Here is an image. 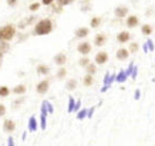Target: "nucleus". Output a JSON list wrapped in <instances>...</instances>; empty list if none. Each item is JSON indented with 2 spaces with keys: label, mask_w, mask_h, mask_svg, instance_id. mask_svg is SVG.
Wrapping results in <instances>:
<instances>
[{
  "label": "nucleus",
  "mask_w": 155,
  "mask_h": 146,
  "mask_svg": "<svg viewBox=\"0 0 155 146\" xmlns=\"http://www.w3.org/2000/svg\"><path fill=\"white\" fill-rule=\"evenodd\" d=\"M128 56H130V51L126 48H119L116 51V58L119 60H126L128 58Z\"/></svg>",
  "instance_id": "obj_13"
},
{
  "label": "nucleus",
  "mask_w": 155,
  "mask_h": 146,
  "mask_svg": "<svg viewBox=\"0 0 155 146\" xmlns=\"http://www.w3.org/2000/svg\"><path fill=\"white\" fill-rule=\"evenodd\" d=\"M94 82V78H93V75H90V74H86L82 78V83L85 87H91Z\"/></svg>",
  "instance_id": "obj_15"
},
{
  "label": "nucleus",
  "mask_w": 155,
  "mask_h": 146,
  "mask_svg": "<svg viewBox=\"0 0 155 146\" xmlns=\"http://www.w3.org/2000/svg\"><path fill=\"white\" fill-rule=\"evenodd\" d=\"M7 146H15V144H13V139H12V138H8V140H7Z\"/></svg>",
  "instance_id": "obj_41"
},
{
  "label": "nucleus",
  "mask_w": 155,
  "mask_h": 146,
  "mask_svg": "<svg viewBox=\"0 0 155 146\" xmlns=\"http://www.w3.org/2000/svg\"><path fill=\"white\" fill-rule=\"evenodd\" d=\"M134 98L138 99L139 98V90H136V94H134Z\"/></svg>",
  "instance_id": "obj_43"
},
{
  "label": "nucleus",
  "mask_w": 155,
  "mask_h": 146,
  "mask_svg": "<svg viewBox=\"0 0 155 146\" xmlns=\"http://www.w3.org/2000/svg\"><path fill=\"white\" fill-rule=\"evenodd\" d=\"M10 49V43L7 42V41H1L0 40V51L2 52V53H5V52H7Z\"/></svg>",
  "instance_id": "obj_27"
},
{
  "label": "nucleus",
  "mask_w": 155,
  "mask_h": 146,
  "mask_svg": "<svg viewBox=\"0 0 155 146\" xmlns=\"http://www.w3.org/2000/svg\"><path fill=\"white\" fill-rule=\"evenodd\" d=\"M79 106H80V101H78V103L75 104V107H74V110H79Z\"/></svg>",
  "instance_id": "obj_42"
},
{
  "label": "nucleus",
  "mask_w": 155,
  "mask_h": 146,
  "mask_svg": "<svg viewBox=\"0 0 155 146\" xmlns=\"http://www.w3.org/2000/svg\"><path fill=\"white\" fill-rule=\"evenodd\" d=\"M56 76H57V78H59V80H63V78L67 76V69H65L64 66L59 68V69L57 70V74H56Z\"/></svg>",
  "instance_id": "obj_23"
},
{
  "label": "nucleus",
  "mask_w": 155,
  "mask_h": 146,
  "mask_svg": "<svg viewBox=\"0 0 155 146\" xmlns=\"http://www.w3.org/2000/svg\"><path fill=\"white\" fill-rule=\"evenodd\" d=\"M53 62L56 65H59V66H63L67 62V56L63 53V52H59L57 53L54 57H53Z\"/></svg>",
  "instance_id": "obj_8"
},
{
  "label": "nucleus",
  "mask_w": 155,
  "mask_h": 146,
  "mask_svg": "<svg viewBox=\"0 0 155 146\" xmlns=\"http://www.w3.org/2000/svg\"><path fill=\"white\" fill-rule=\"evenodd\" d=\"M140 31H142V34H143V35L149 36V35L153 33V27H151L150 24H143V25H142V28H140Z\"/></svg>",
  "instance_id": "obj_21"
},
{
  "label": "nucleus",
  "mask_w": 155,
  "mask_h": 146,
  "mask_svg": "<svg viewBox=\"0 0 155 146\" xmlns=\"http://www.w3.org/2000/svg\"><path fill=\"white\" fill-rule=\"evenodd\" d=\"M101 23H102V18L99 17V16H96V17H92L91 18V21H90V25H91V28H98L99 25H101Z\"/></svg>",
  "instance_id": "obj_18"
},
{
  "label": "nucleus",
  "mask_w": 155,
  "mask_h": 146,
  "mask_svg": "<svg viewBox=\"0 0 155 146\" xmlns=\"http://www.w3.org/2000/svg\"><path fill=\"white\" fill-rule=\"evenodd\" d=\"M6 2H7V5H8L10 7H15V6L17 5L18 0H6Z\"/></svg>",
  "instance_id": "obj_36"
},
{
  "label": "nucleus",
  "mask_w": 155,
  "mask_h": 146,
  "mask_svg": "<svg viewBox=\"0 0 155 146\" xmlns=\"http://www.w3.org/2000/svg\"><path fill=\"white\" fill-rule=\"evenodd\" d=\"M90 60H91L90 58H87V57H82V58H80V59H79V65H80V66H85V68H86V66L91 63Z\"/></svg>",
  "instance_id": "obj_29"
},
{
  "label": "nucleus",
  "mask_w": 155,
  "mask_h": 146,
  "mask_svg": "<svg viewBox=\"0 0 155 146\" xmlns=\"http://www.w3.org/2000/svg\"><path fill=\"white\" fill-rule=\"evenodd\" d=\"M147 46H148V48H149L150 51H153V49H154V43H153V41H151V40H148V41H147Z\"/></svg>",
  "instance_id": "obj_39"
},
{
  "label": "nucleus",
  "mask_w": 155,
  "mask_h": 146,
  "mask_svg": "<svg viewBox=\"0 0 155 146\" xmlns=\"http://www.w3.org/2000/svg\"><path fill=\"white\" fill-rule=\"evenodd\" d=\"M56 1H57V5H58V6L63 7V6H67V5L71 4V2L75 1V0H56Z\"/></svg>",
  "instance_id": "obj_30"
},
{
  "label": "nucleus",
  "mask_w": 155,
  "mask_h": 146,
  "mask_svg": "<svg viewBox=\"0 0 155 146\" xmlns=\"http://www.w3.org/2000/svg\"><path fill=\"white\" fill-rule=\"evenodd\" d=\"M40 118H41V128L45 129V128H46V115H42V113H41Z\"/></svg>",
  "instance_id": "obj_35"
},
{
  "label": "nucleus",
  "mask_w": 155,
  "mask_h": 146,
  "mask_svg": "<svg viewBox=\"0 0 155 146\" xmlns=\"http://www.w3.org/2000/svg\"><path fill=\"white\" fill-rule=\"evenodd\" d=\"M91 49H92V47H91V43H90V42H87V41L80 42V43L78 45V47H76V51H78L80 54H82V56H86V54H88V53L91 52Z\"/></svg>",
  "instance_id": "obj_3"
},
{
  "label": "nucleus",
  "mask_w": 155,
  "mask_h": 146,
  "mask_svg": "<svg viewBox=\"0 0 155 146\" xmlns=\"http://www.w3.org/2000/svg\"><path fill=\"white\" fill-rule=\"evenodd\" d=\"M28 128H29V130H30V132L36 130V128H38V122H36V119H35V117H34V116H31V117L29 118Z\"/></svg>",
  "instance_id": "obj_22"
},
{
  "label": "nucleus",
  "mask_w": 155,
  "mask_h": 146,
  "mask_svg": "<svg viewBox=\"0 0 155 146\" xmlns=\"http://www.w3.org/2000/svg\"><path fill=\"white\" fill-rule=\"evenodd\" d=\"M127 76H128V75H127V72H125V71H121V72H120V74L116 76V81H119V82H121V81H125Z\"/></svg>",
  "instance_id": "obj_31"
},
{
  "label": "nucleus",
  "mask_w": 155,
  "mask_h": 146,
  "mask_svg": "<svg viewBox=\"0 0 155 146\" xmlns=\"http://www.w3.org/2000/svg\"><path fill=\"white\" fill-rule=\"evenodd\" d=\"M53 1H54V0H41V4L45 5V6H50V5L53 4Z\"/></svg>",
  "instance_id": "obj_38"
},
{
  "label": "nucleus",
  "mask_w": 155,
  "mask_h": 146,
  "mask_svg": "<svg viewBox=\"0 0 155 146\" xmlns=\"http://www.w3.org/2000/svg\"><path fill=\"white\" fill-rule=\"evenodd\" d=\"M75 36L78 37V39H84V37H86L88 34H90V29L88 28H86V27H80V28H78L76 30H75Z\"/></svg>",
  "instance_id": "obj_12"
},
{
  "label": "nucleus",
  "mask_w": 155,
  "mask_h": 146,
  "mask_svg": "<svg viewBox=\"0 0 155 146\" xmlns=\"http://www.w3.org/2000/svg\"><path fill=\"white\" fill-rule=\"evenodd\" d=\"M16 35V28L12 24H6L0 27V40L1 41H11Z\"/></svg>",
  "instance_id": "obj_2"
},
{
  "label": "nucleus",
  "mask_w": 155,
  "mask_h": 146,
  "mask_svg": "<svg viewBox=\"0 0 155 146\" xmlns=\"http://www.w3.org/2000/svg\"><path fill=\"white\" fill-rule=\"evenodd\" d=\"M92 5H91V1L90 0H82L81 1V6H80V10L82 12H88L91 10Z\"/></svg>",
  "instance_id": "obj_20"
},
{
  "label": "nucleus",
  "mask_w": 155,
  "mask_h": 146,
  "mask_svg": "<svg viewBox=\"0 0 155 146\" xmlns=\"http://www.w3.org/2000/svg\"><path fill=\"white\" fill-rule=\"evenodd\" d=\"M34 19H35V17H34V16H30V17H28V18H25V19H22V21L18 23V28L23 29V28L28 27L29 24H31V23H33V21H34Z\"/></svg>",
  "instance_id": "obj_16"
},
{
  "label": "nucleus",
  "mask_w": 155,
  "mask_h": 146,
  "mask_svg": "<svg viewBox=\"0 0 155 146\" xmlns=\"http://www.w3.org/2000/svg\"><path fill=\"white\" fill-rule=\"evenodd\" d=\"M86 72L90 74V75H94V74L97 72V66H96V64L90 63V64L86 66Z\"/></svg>",
  "instance_id": "obj_25"
},
{
  "label": "nucleus",
  "mask_w": 155,
  "mask_h": 146,
  "mask_svg": "<svg viewBox=\"0 0 155 146\" xmlns=\"http://www.w3.org/2000/svg\"><path fill=\"white\" fill-rule=\"evenodd\" d=\"M53 30V23L50 18H42L39 22H36V24L34 25V35L38 36H44V35H48L51 34Z\"/></svg>",
  "instance_id": "obj_1"
},
{
  "label": "nucleus",
  "mask_w": 155,
  "mask_h": 146,
  "mask_svg": "<svg viewBox=\"0 0 155 146\" xmlns=\"http://www.w3.org/2000/svg\"><path fill=\"white\" fill-rule=\"evenodd\" d=\"M108 53L107 52H104V51H101V52H98L96 56H94V62H96V64H98V65H103V64H105L107 62H108Z\"/></svg>",
  "instance_id": "obj_6"
},
{
  "label": "nucleus",
  "mask_w": 155,
  "mask_h": 146,
  "mask_svg": "<svg viewBox=\"0 0 155 146\" xmlns=\"http://www.w3.org/2000/svg\"><path fill=\"white\" fill-rule=\"evenodd\" d=\"M114 14H115V17H117V18H124V17H126V16L128 14V7L125 6V5H120V6L115 7Z\"/></svg>",
  "instance_id": "obj_5"
},
{
  "label": "nucleus",
  "mask_w": 155,
  "mask_h": 146,
  "mask_svg": "<svg viewBox=\"0 0 155 146\" xmlns=\"http://www.w3.org/2000/svg\"><path fill=\"white\" fill-rule=\"evenodd\" d=\"M50 88V80H42L36 84V92L39 94H46Z\"/></svg>",
  "instance_id": "obj_4"
},
{
  "label": "nucleus",
  "mask_w": 155,
  "mask_h": 146,
  "mask_svg": "<svg viewBox=\"0 0 155 146\" xmlns=\"http://www.w3.org/2000/svg\"><path fill=\"white\" fill-rule=\"evenodd\" d=\"M2 127H4V130L6 133H12L16 129V123L12 119H5L2 123Z\"/></svg>",
  "instance_id": "obj_10"
},
{
  "label": "nucleus",
  "mask_w": 155,
  "mask_h": 146,
  "mask_svg": "<svg viewBox=\"0 0 155 146\" xmlns=\"http://www.w3.org/2000/svg\"><path fill=\"white\" fill-rule=\"evenodd\" d=\"M93 42H94V45H96L97 47H102V46H104L105 42H107V36H105V34H102V33L97 34V35L94 36Z\"/></svg>",
  "instance_id": "obj_9"
},
{
  "label": "nucleus",
  "mask_w": 155,
  "mask_h": 146,
  "mask_svg": "<svg viewBox=\"0 0 155 146\" xmlns=\"http://www.w3.org/2000/svg\"><path fill=\"white\" fill-rule=\"evenodd\" d=\"M74 107H75V101H74V99H73L71 97H69V105H68V111H69V112H71V111L74 110Z\"/></svg>",
  "instance_id": "obj_33"
},
{
  "label": "nucleus",
  "mask_w": 155,
  "mask_h": 146,
  "mask_svg": "<svg viewBox=\"0 0 155 146\" xmlns=\"http://www.w3.org/2000/svg\"><path fill=\"white\" fill-rule=\"evenodd\" d=\"M138 24H139V19H138L137 16L131 14V16H128V17L126 18V25H127L128 28H136Z\"/></svg>",
  "instance_id": "obj_11"
},
{
  "label": "nucleus",
  "mask_w": 155,
  "mask_h": 146,
  "mask_svg": "<svg viewBox=\"0 0 155 146\" xmlns=\"http://www.w3.org/2000/svg\"><path fill=\"white\" fill-rule=\"evenodd\" d=\"M138 49H139V45H138L137 42H131V43H130V46H128V51H130L131 53H136Z\"/></svg>",
  "instance_id": "obj_28"
},
{
  "label": "nucleus",
  "mask_w": 155,
  "mask_h": 146,
  "mask_svg": "<svg viewBox=\"0 0 155 146\" xmlns=\"http://www.w3.org/2000/svg\"><path fill=\"white\" fill-rule=\"evenodd\" d=\"M46 106H47V110H48V112H52V111H53V109H52V105H51L48 101H46Z\"/></svg>",
  "instance_id": "obj_40"
},
{
  "label": "nucleus",
  "mask_w": 155,
  "mask_h": 146,
  "mask_svg": "<svg viewBox=\"0 0 155 146\" xmlns=\"http://www.w3.org/2000/svg\"><path fill=\"white\" fill-rule=\"evenodd\" d=\"M36 72L39 75H42V76H46L50 74V66L46 65V64H39L36 66Z\"/></svg>",
  "instance_id": "obj_14"
},
{
  "label": "nucleus",
  "mask_w": 155,
  "mask_h": 146,
  "mask_svg": "<svg viewBox=\"0 0 155 146\" xmlns=\"http://www.w3.org/2000/svg\"><path fill=\"white\" fill-rule=\"evenodd\" d=\"M39 8H40V2H33V4L29 5V10H30L31 12H35V11H38Z\"/></svg>",
  "instance_id": "obj_32"
},
{
  "label": "nucleus",
  "mask_w": 155,
  "mask_h": 146,
  "mask_svg": "<svg viewBox=\"0 0 155 146\" xmlns=\"http://www.w3.org/2000/svg\"><path fill=\"white\" fill-rule=\"evenodd\" d=\"M2 56H4V53L0 51V62H1V59H2Z\"/></svg>",
  "instance_id": "obj_44"
},
{
  "label": "nucleus",
  "mask_w": 155,
  "mask_h": 146,
  "mask_svg": "<svg viewBox=\"0 0 155 146\" xmlns=\"http://www.w3.org/2000/svg\"><path fill=\"white\" fill-rule=\"evenodd\" d=\"M25 90H27L25 84H17V86H15V87H13L12 93H13V94H24V93H25Z\"/></svg>",
  "instance_id": "obj_17"
},
{
  "label": "nucleus",
  "mask_w": 155,
  "mask_h": 146,
  "mask_svg": "<svg viewBox=\"0 0 155 146\" xmlns=\"http://www.w3.org/2000/svg\"><path fill=\"white\" fill-rule=\"evenodd\" d=\"M5 113H6V107L4 104H0V117L5 116Z\"/></svg>",
  "instance_id": "obj_37"
},
{
  "label": "nucleus",
  "mask_w": 155,
  "mask_h": 146,
  "mask_svg": "<svg viewBox=\"0 0 155 146\" xmlns=\"http://www.w3.org/2000/svg\"><path fill=\"white\" fill-rule=\"evenodd\" d=\"M10 88L7 86H0V98H5V97H8L10 94Z\"/></svg>",
  "instance_id": "obj_24"
},
{
  "label": "nucleus",
  "mask_w": 155,
  "mask_h": 146,
  "mask_svg": "<svg viewBox=\"0 0 155 146\" xmlns=\"http://www.w3.org/2000/svg\"><path fill=\"white\" fill-rule=\"evenodd\" d=\"M130 39H131V34L126 30H122L116 35V40L120 43H126L127 41H130Z\"/></svg>",
  "instance_id": "obj_7"
},
{
  "label": "nucleus",
  "mask_w": 155,
  "mask_h": 146,
  "mask_svg": "<svg viewBox=\"0 0 155 146\" xmlns=\"http://www.w3.org/2000/svg\"><path fill=\"white\" fill-rule=\"evenodd\" d=\"M76 87H78V81L74 80V78L68 80L67 83H65V88H67L68 90H74V89H76Z\"/></svg>",
  "instance_id": "obj_19"
},
{
  "label": "nucleus",
  "mask_w": 155,
  "mask_h": 146,
  "mask_svg": "<svg viewBox=\"0 0 155 146\" xmlns=\"http://www.w3.org/2000/svg\"><path fill=\"white\" fill-rule=\"evenodd\" d=\"M23 103H24V98H18V99H15V100L11 103V107L15 110V109L19 107V106H21Z\"/></svg>",
  "instance_id": "obj_26"
},
{
  "label": "nucleus",
  "mask_w": 155,
  "mask_h": 146,
  "mask_svg": "<svg viewBox=\"0 0 155 146\" xmlns=\"http://www.w3.org/2000/svg\"><path fill=\"white\" fill-rule=\"evenodd\" d=\"M86 116H87V110H86V109L80 110V111L78 112V118H79V119H82V118H85Z\"/></svg>",
  "instance_id": "obj_34"
}]
</instances>
